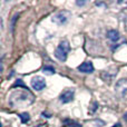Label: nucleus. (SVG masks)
Returning <instances> with one entry per match:
<instances>
[{"label":"nucleus","instance_id":"10","mask_svg":"<svg viewBox=\"0 0 127 127\" xmlns=\"http://www.w3.org/2000/svg\"><path fill=\"white\" fill-rule=\"evenodd\" d=\"M42 70H44V72L47 74V75H54L55 74V68L51 67V66H45V67L42 68Z\"/></svg>","mask_w":127,"mask_h":127},{"label":"nucleus","instance_id":"3","mask_svg":"<svg viewBox=\"0 0 127 127\" xmlns=\"http://www.w3.org/2000/svg\"><path fill=\"white\" fill-rule=\"evenodd\" d=\"M115 93L122 99L127 101V79H121L115 86Z\"/></svg>","mask_w":127,"mask_h":127},{"label":"nucleus","instance_id":"12","mask_svg":"<svg viewBox=\"0 0 127 127\" xmlns=\"http://www.w3.org/2000/svg\"><path fill=\"white\" fill-rule=\"evenodd\" d=\"M76 3L77 6H84V4H86V1H77Z\"/></svg>","mask_w":127,"mask_h":127},{"label":"nucleus","instance_id":"4","mask_svg":"<svg viewBox=\"0 0 127 127\" xmlns=\"http://www.w3.org/2000/svg\"><path fill=\"white\" fill-rule=\"evenodd\" d=\"M70 17H71V13L69 11L67 10L59 11V12H57L56 15L53 16V22H55L58 26H63V25L67 24L68 20L70 19Z\"/></svg>","mask_w":127,"mask_h":127},{"label":"nucleus","instance_id":"1","mask_svg":"<svg viewBox=\"0 0 127 127\" xmlns=\"http://www.w3.org/2000/svg\"><path fill=\"white\" fill-rule=\"evenodd\" d=\"M35 101V96L28 90V88L15 89L8 97V103L13 108H24L31 105Z\"/></svg>","mask_w":127,"mask_h":127},{"label":"nucleus","instance_id":"13","mask_svg":"<svg viewBox=\"0 0 127 127\" xmlns=\"http://www.w3.org/2000/svg\"><path fill=\"white\" fill-rule=\"evenodd\" d=\"M124 121H125V122H127V113H126L125 115H124Z\"/></svg>","mask_w":127,"mask_h":127},{"label":"nucleus","instance_id":"7","mask_svg":"<svg viewBox=\"0 0 127 127\" xmlns=\"http://www.w3.org/2000/svg\"><path fill=\"white\" fill-rule=\"evenodd\" d=\"M78 70L84 74H92L94 72V65L92 62H84L81 65L78 66Z\"/></svg>","mask_w":127,"mask_h":127},{"label":"nucleus","instance_id":"11","mask_svg":"<svg viewBox=\"0 0 127 127\" xmlns=\"http://www.w3.org/2000/svg\"><path fill=\"white\" fill-rule=\"evenodd\" d=\"M19 117H20V119H21V122H22L24 124L28 123V122L30 121V116H29L28 113H22V114L19 115Z\"/></svg>","mask_w":127,"mask_h":127},{"label":"nucleus","instance_id":"9","mask_svg":"<svg viewBox=\"0 0 127 127\" xmlns=\"http://www.w3.org/2000/svg\"><path fill=\"white\" fill-rule=\"evenodd\" d=\"M64 124L67 127H81L78 123H76V122H74V121H70V119H65Z\"/></svg>","mask_w":127,"mask_h":127},{"label":"nucleus","instance_id":"5","mask_svg":"<svg viewBox=\"0 0 127 127\" xmlns=\"http://www.w3.org/2000/svg\"><path fill=\"white\" fill-rule=\"evenodd\" d=\"M31 87L35 90H42L45 87H46V80H45L44 77L41 76H35L30 81Z\"/></svg>","mask_w":127,"mask_h":127},{"label":"nucleus","instance_id":"8","mask_svg":"<svg viewBox=\"0 0 127 127\" xmlns=\"http://www.w3.org/2000/svg\"><path fill=\"white\" fill-rule=\"evenodd\" d=\"M107 38L110 40V41L117 42L118 40L122 39V36H121V33H119L117 30H109L107 32Z\"/></svg>","mask_w":127,"mask_h":127},{"label":"nucleus","instance_id":"6","mask_svg":"<svg viewBox=\"0 0 127 127\" xmlns=\"http://www.w3.org/2000/svg\"><path fill=\"white\" fill-rule=\"evenodd\" d=\"M74 97H75V89L74 88H68V89L64 90L62 94H60L59 100L63 104H67L74 100Z\"/></svg>","mask_w":127,"mask_h":127},{"label":"nucleus","instance_id":"2","mask_svg":"<svg viewBox=\"0 0 127 127\" xmlns=\"http://www.w3.org/2000/svg\"><path fill=\"white\" fill-rule=\"evenodd\" d=\"M70 51V45L68 42V40H63L60 41V44L58 45V47L55 50V57L60 62H66L68 57V54Z\"/></svg>","mask_w":127,"mask_h":127}]
</instances>
